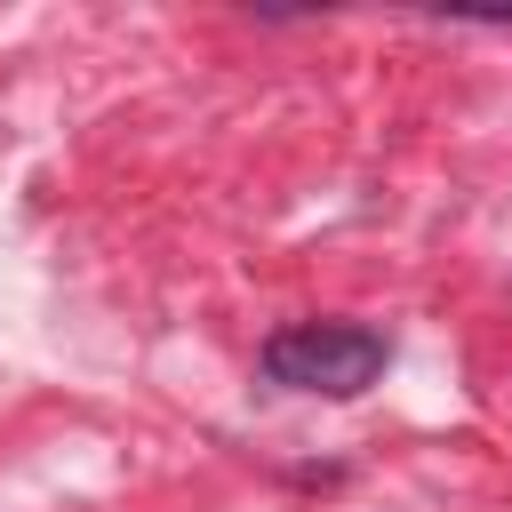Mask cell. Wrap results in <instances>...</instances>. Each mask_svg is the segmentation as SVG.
Instances as JSON below:
<instances>
[{
	"label": "cell",
	"mask_w": 512,
	"mask_h": 512,
	"mask_svg": "<svg viewBox=\"0 0 512 512\" xmlns=\"http://www.w3.org/2000/svg\"><path fill=\"white\" fill-rule=\"evenodd\" d=\"M392 344L360 320H296L264 344V376L288 392H320V400H360L384 376Z\"/></svg>",
	"instance_id": "6da1fadb"
}]
</instances>
